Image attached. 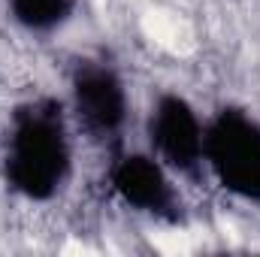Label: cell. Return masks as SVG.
I'll use <instances>...</instances> for the list:
<instances>
[{"mask_svg":"<svg viewBox=\"0 0 260 257\" xmlns=\"http://www.w3.org/2000/svg\"><path fill=\"white\" fill-rule=\"evenodd\" d=\"M109 182L133 212L151 218H179V191L173 176L151 151L118 157L109 170Z\"/></svg>","mask_w":260,"mask_h":257,"instance_id":"5","label":"cell"},{"mask_svg":"<svg viewBox=\"0 0 260 257\" xmlns=\"http://www.w3.org/2000/svg\"><path fill=\"white\" fill-rule=\"evenodd\" d=\"M151 154L176 176L203 173L206 121L182 94H160L145 121Z\"/></svg>","mask_w":260,"mask_h":257,"instance_id":"3","label":"cell"},{"mask_svg":"<svg viewBox=\"0 0 260 257\" xmlns=\"http://www.w3.org/2000/svg\"><path fill=\"white\" fill-rule=\"evenodd\" d=\"M70 103L79 127L100 139H115L127 124V88L112 67L85 61L70 79Z\"/></svg>","mask_w":260,"mask_h":257,"instance_id":"4","label":"cell"},{"mask_svg":"<svg viewBox=\"0 0 260 257\" xmlns=\"http://www.w3.org/2000/svg\"><path fill=\"white\" fill-rule=\"evenodd\" d=\"M12 18L24 27V30H55L70 18L73 0H6Z\"/></svg>","mask_w":260,"mask_h":257,"instance_id":"6","label":"cell"},{"mask_svg":"<svg viewBox=\"0 0 260 257\" xmlns=\"http://www.w3.org/2000/svg\"><path fill=\"white\" fill-rule=\"evenodd\" d=\"M73 170V142L58 100H27L9 115L3 151L6 182L27 200H52Z\"/></svg>","mask_w":260,"mask_h":257,"instance_id":"1","label":"cell"},{"mask_svg":"<svg viewBox=\"0 0 260 257\" xmlns=\"http://www.w3.org/2000/svg\"><path fill=\"white\" fill-rule=\"evenodd\" d=\"M203 170L239 200H260V121L242 109H221L206 121Z\"/></svg>","mask_w":260,"mask_h":257,"instance_id":"2","label":"cell"}]
</instances>
